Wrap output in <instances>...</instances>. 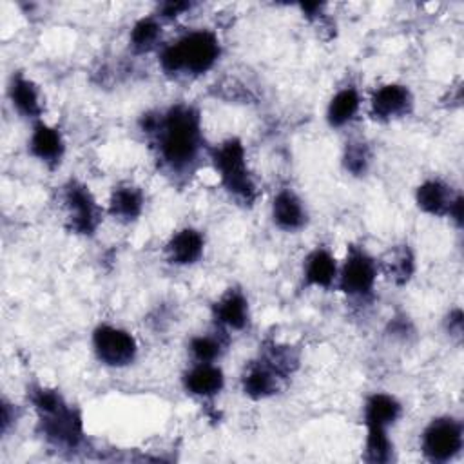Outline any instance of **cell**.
I'll list each match as a JSON object with an SVG mask.
<instances>
[{"label": "cell", "instance_id": "cell-22", "mask_svg": "<svg viewBox=\"0 0 464 464\" xmlns=\"http://www.w3.org/2000/svg\"><path fill=\"white\" fill-rule=\"evenodd\" d=\"M161 40V24L158 18L154 16H145V18H140L132 29H130V34H129V42H130V47L136 51V53H149L152 49L158 47Z\"/></svg>", "mask_w": 464, "mask_h": 464}, {"label": "cell", "instance_id": "cell-28", "mask_svg": "<svg viewBox=\"0 0 464 464\" xmlns=\"http://www.w3.org/2000/svg\"><path fill=\"white\" fill-rule=\"evenodd\" d=\"M448 332L450 334H455V335H460L462 334V312L460 308H455L450 315H448Z\"/></svg>", "mask_w": 464, "mask_h": 464}, {"label": "cell", "instance_id": "cell-10", "mask_svg": "<svg viewBox=\"0 0 464 464\" xmlns=\"http://www.w3.org/2000/svg\"><path fill=\"white\" fill-rule=\"evenodd\" d=\"M286 379L276 366L265 357L250 362L241 377V388L250 399H266L281 390V382Z\"/></svg>", "mask_w": 464, "mask_h": 464}, {"label": "cell", "instance_id": "cell-8", "mask_svg": "<svg viewBox=\"0 0 464 464\" xmlns=\"http://www.w3.org/2000/svg\"><path fill=\"white\" fill-rule=\"evenodd\" d=\"M377 281V263L362 248L352 246L337 272L339 288L352 297H366Z\"/></svg>", "mask_w": 464, "mask_h": 464}, {"label": "cell", "instance_id": "cell-1", "mask_svg": "<svg viewBox=\"0 0 464 464\" xmlns=\"http://www.w3.org/2000/svg\"><path fill=\"white\" fill-rule=\"evenodd\" d=\"M140 127L152 136L160 160L172 172L192 169L203 147L201 120L194 107L178 103L165 112H147Z\"/></svg>", "mask_w": 464, "mask_h": 464}, {"label": "cell", "instance_id": "cell-26", "mask_svg": "<svg viewBox=\"0 0 464 464\" xmlns=\"http://www.w3.org/2000/svg\"><path fill=\"white\" fill-rule=\"evenodd\" d=\"M188 350L196 362H216L223 353V343L214 335H196L190 339Z\"/></svg>", "mask_w": 464, "mask_h": 464}, {"label": "cell", "instance_id": "cell-27", "mask_svg": "<svg viewBox=\"0 0 464 464\" xmlns=\"http://www.w3.org/2000/svg\"><path fill=\"white\" fill-rule=\"evenodd\" d=\"M192 4L190 2H181V0H169L160 4L158 7V16L165 18V20H174L178 16H181L183 13L190 11Z\"/></svg>", "mask_w": 464, "mask_h": 464}, {"label": "cell", "instance_id": "cell-6", "mask_svg": "<svg viewBox=\"0 0 464 464\" xmlns=\"http://www.w3.org/2000/svg\"><path fill=\"white\" fill-rule=\"evenodd\" d=\"M92 348L98 361L112 368L130 364L138 353V343L134 335L112 324H100L94 328Z\"/></svg>", "mask_w": 464, "mask_h": 464}, {"label": "cell", "instance_id": "cell-5", "mask_svg": "<svg viewBox=\"0 0 464 464\" xmlns=\"http://www.w3.org/2000/svg\"><path fill=\"white\" fill-rule=\"evenodd\" d=\"M62 201L65 208V221L71 232L82 234V236H89L96 232L102 221V210L94 196L83 183L71 179L63 187Z\"/></svg>", "mask_w": 464, "mask_h": 464}, {"label": "cell", "instance_id": "cell-7", "mask_svg": "<svg viewBox=\"0 0 464 464\" xmlns=\"http://www.w3.org/2000/svg\"><path fill=\"white\" fill-rule=\"evenodd\" d=\"M422 453L431 462H448L462 450V424L453 417H437L422 431Z\"/></svg>", "mask_w": 464, "mask_h": 464}, {"label": "cell", "instance_id": "cell-24", "mask_svg": "<svg viewBox=\"0 0 464 464\" xmlns=\"http://www.w3.org/2000/svg\"><path fill=\"white\" fill-rule=\"evenodd\" d=\"M393 453V444L388 437L386 428L366 426V444H364V460L381 464L388 462Z\"/></svg>", "mask_w": 464, "mask_h": 464}, {"label": "cell", "instance_id": "cell-15", "mask_svg": "<svg viewBox=\"0 0 464 464\" xmlns=\"http://www.w3.org/2000/svg\"><path fill=\"white\" fill-rule=\"evenodd\" d=\"M214 321L230 330H243L248 324V301L241 290H227L212 306Z\"/></svg>", "mask_w": 464, "mask_h": 464}, {"label": "cell", "instance_id": "cell-11", "mask_svg": "<svg viewBox=\"0 0 464 464\" xmlns=\"http://www.w3.org/2000/svg\"><path fill=\"white\" fill-rule=\"evenodd\" d=\"M205 250V239L199 230L185 227L170 236L165 245V257L178 266L194 265L199 261Z\"/></svg>", "mask_w": 464, "mask_h": 464}, {"label": "cell", "instance_id": "cell-20", "mask_svg": "<svg viewBox=\"0 0 464 464\" xmlns=\"http://www.w3.org/2000/svg\"><path fill=\"white\" fill-rule=\"evenodd\" d=\"M361 107V96L355 87H343L339 89L326 107V121L334 129H341L348 125Z\"/></svg>", "mask_w": 464, "mask_h": 464}, {"label": "cell", "instance_id": "cell-21", "mask_svg": "<svg viewBox=\"0 0 464 464\" xmlns=\"http://www.w3.org/2000/svg\"><path fill=\"white\" fill-rule=\"evenodd\" d=\"M143 192L141 188L134 185H120L111 192L109 199V212L111 216L121 219V221H132L136 219L143 210Z\"/></svg>", "mask_w": 464, "mask_h": 464}, {"label": "cell", "instance_id": "cell-18", "mask_svg": "<svg viewBox=\"0 0 464 464\" xmlns=\"http://www.w3.org/2000/svg\"><path fill=\"white\" fill-rule=\"evenodd\" d=\"M402 413L401 402L390 393H373L364 402V424L377 428H390Z\"/></svg>", "mask_w": 464, "mask_h": 464}, {"label": "cell", "instance_id": "cell-3", "mask_svg": "<svg viewBox=\"0 0 464 464\" xmlns=\"http://www.w3.org/2000/svg\"><path fill=\"white\" fill-rule=\"evenodd\" d=\"M31 401L47 440L63 448H74L82 440V417L63 401L58 392L49 388H34L31 392Z\"/></svg>", "mask_w": 464, "mask_h": 464}, {"label": "cell", "instance_id": "cell-23", "mask_svg": "<svg viewBox=\"0 0 464 464\" xmlns=\"http://www.w3.org/2000/svg\"><path fill=\"white\" fill-rule=\"evenodd\" d=\"M413 270H415V257L408 245L393 248L384 259V272L397 285L408 283Z\"/></svg>", "mask_w": 464, "mask_h": 464}, {"label": "cell", "instance_id": "cell-2", "mask_svg": "<svg viewBox=\"0 0 464 464\" xmlns=\"http://www.w3.org/2000/svg\"><path fill=\"white\" fill-rule=\"evenodd\" d=\"M221 54V44L216 33L196 29L181 34L160 51V67L167 74H203L214 67Z\"/></svg>", "mask_w": 464, "mask_h": 464}, {"label": "cell", "instance_id": "cell-25", "mask_svg": "<svg viewBox=\"0 0 464 464\" xmlns=\"http://www.w3.org/2000/svg\"><path fill=\"white\" fill-rule=\"evenodd\" d=\"M372 161V154L370 149L364 141L357 140V141H348L344 147V154H343V165L348 172H352L353 176H362Z\"/></svg>", "mask_w": 464, "mask_h": 464}, {"label": "cell", "instance_id": "cell-4", "mask_svg": "<svg viewBox=\"0 0 464 464\" xmlns=\"http://www.w3.org/2000/svg\"><path fill=\"white\" fill-rule=\"evenodd\" d=\"M212 163L225 190L243 205L256 201L257 190L246 165V152L237 138H228L214 147Z\"/></svg>", "mask_w": 464, "mask_h": 464}, {"label": "cell", "instance_id": "cell-13", "mask_svg": "<svg viewBox=\"0 0 464 464\" xmlns=\"http://www.w3.org/2000/svg\"><path fill=\"white\" fill-rule=\"evenodd\" d=\"M183 386L190 395L208 399L223 390L225 375L214 362H196L183 373Z\"/></svg>", "mask_w": 464, "mask_h": 464}, {"label": "cell", "instance_id": "cell-9", "mask_svg": "<svg viewBox=\"0 0 464 464\" xmlns=\"http://www.w3.org/2000/svg\"><path fill=\"white\" fill-rule=\"evenodd\" d=\"M413 107V96L402 83H384L372 94L370 111L375 120L390 121L406 116Z\"/></svg>", "mask_w": 464, "mask_h": 464}, {"label": "cell", "instance_id": "cell-14", "mask_svg": "<svg viewBox=\"0 0 464 464\" xmlns=\"http://www.w3.org/2000/svg\"><path fill=\"white\" fill-rule=\"evenodd\" d=\"M272 219L281 230H286V232L299 230L306 225V219H308L306 207L294 190L283 188L274 196Z\"/></svg>", "mask_w": 464, "mask_h": 464}, {"label": "cell", "instance_id": "cell-12", "mask_svg": "<svg viewBox=\"0 0 464 464\" xmlns=\"http://www.w3.org/2000/svg\"><path fill=\"white\" fill-rule=\"evenodd\" d=\"M63 150H65V143L60 130L38 120L31 130L29 152L42 163L54 167L62 161Z\"/></svg>", "mask_w": 464, "mask_h": 464}, {"label": "cell", "instance_id": "cell-16", "mask_svg": "<svg viewBox=\"0 0 464 464\" xmlns=\"http://www.w3.org/2000/svg\"><path fill=\"white\" fill-rule=\"evenodd\" d=\"M459 194H453L451 187L440 179H426L415 190L417 207L430 216H448L453 201Z\"/></svg>", "mask_w": 464, "mask_h": 464}, {"label": "cell", "instance_id": "cell-17", "mask_svg": "<svg viewBox=\"0 0 464 464\" xmlns=\"http://www.w3.org/2000/svg\"><path fill=\"white\" fill-rule=\"evenodd\" d=\"M337 272L339 265L332 252L326 248H315L304 259L303 276L308 286L330 288L337 281Z\"/></svg>", "mask_w": 464, "mask_h": 464}, {"label": "cell", "instance_id": "cell-19", "mask_svg": "<svg viewBox=\"0 0 464 464\" xmlns=\"http://www.w3.org/2000/svg\"><path fill=\"white\" fill-rule=\"evenodd\" d=\"M9 100L13 107L25 118L38 120L42 114V102L36 85L24 74H13L9 85Z\"/></svg>", "mask_w": 464, "mask_h": 464}]
</instances>
